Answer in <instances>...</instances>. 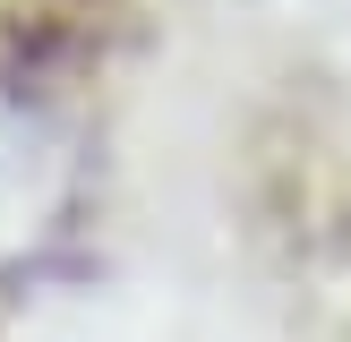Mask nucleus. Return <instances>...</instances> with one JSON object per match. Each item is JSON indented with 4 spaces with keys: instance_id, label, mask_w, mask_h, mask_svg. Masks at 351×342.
I'll use <instances>...</instances> for the list:
<instances>
[{
    "instance_id": "obj_1",
    "label": "nucleus",
    "mask_w": 351,
    "mask_h": 342,
    "mask_svg": "<svg viewBox=\"0 0 351 342\" xmlns=\"http://www.w3.org/2000/svg\"><path fill=\"white\" fill-rule=\"evenodd\" d=\"M60 188H69V154L51 137V120L34 103L0 94V248H26L60 214Z\"/></svg>"
}]
</instances>
